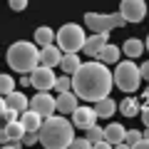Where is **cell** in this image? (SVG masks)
Returning <instances> with one entry per match:
<instances>
[{"label": "cell", "mask_w": 149, "mask_h": 149, "mask_svg": "<svg viewBox=\"0 0 149 149\" xmlns=\"http://www.w3.org/2000/svg\"><path fill=\"white\" fill-rule=\"evenodd\" d=\"M112 85H114L112 72L107 70L104 62H100L95 57H92V62H82L77 67V72L72 74V90L85 102H97L102 97H107Z\"/></svg>", "instance_id": "1"}, {"label": "cell", "mask_w": 149, "mask_h": 149, "mask_svg": "<svg viewBox=\"0 0 149 149\" xmlns=\"http://www.w3.org/2000/svg\"><path fill=\"white\" fill-rule=\"evenodd\" d=\"M74 139V124L65 117H55L47 114L42 119V127H40V144L47 149H65L72 147Z\"/></svg>", "instance_id": "2"}, {"label": "cell", "mask_w": 149, "mask_h": 149, "mask_svg": "<svg viewBox=\"0 0 149 149\" xmlns=\"http://www.w3.org/2000/svg\"><path fill=\"white\" fill-rule=\"evenodd\" d=\"M8 65L20 74H30L40 65V47H37V42H25V40L13 42L8 47Z\"/></svg>", "instance_id": "3"}, {"label": "cell", "mask_w": 149, "mask_h": 149, "mask_svg": "<svg viewBox=\"0 0 149 149\" xmlns=\"http://www.w3.org/2000/svg\"><path fill=\"white\" fill-rule=\"evenodd\" d=\"M114 85L122 92H137L139 82H142V74H139V67L134 65V60H124V62H117V70H114Z\"/></svg>", "instance_id": "4"}, {"label": "cell", "mask_w": 149, "mask_h": 149, "mask_svg": "<svg viewBox=\"0 0 149 149\" xmlns=\"http://www.w3.org/2000/svg\"><path fill=\"white\" fill-rule=\"evenodd\" d=\"M57 47L62 52H80L82 45H85V30L74 22H67L57 30Z\"/></svg>", "instance_id": "5"}, {"label": "cell", "mask_w": 149, "mask_h": 149, "mask_svg": "<svg viewBox=\"0 0 149 149\" xmlns=\"http://www.w3.org/2000/svg\"><path fill=\"white\" fill-rule=\"evenodd\" d=\"M85 25L90 27L92 32H109V30H114V27H122V25H127V20H124V15H122V13H117V15L87 13V15H85Z\"/></svg>", "instance_id": "6"}, {"label": "cell", "mask_w": 149, "mask_h": 149, "mask_svg": "<svg viewBox=\"0 0 149 149\" xmlns=\"http://www.w3.org/2000/svg\"><path fill=\"white\" fill-rule=\"evenodd\" d=\"M55 67H45V65H37L35 70L30 72V85L35 87L37 92L40 90H52L55 87Z\"/></svg>", "instance_id": "7"}, {"label": "cell", "mask_w": 149, "mask_h": 149, "mask_svg": "<svg viewBox=\"0 0 149 149\" xmlns=\"http://www.w3.org/2000/svg\"><path fill=\"white\" fill-rule=\"evenodd\" d=\"M119 13L124 15L127 22H142L147 17V3L144 0H122Z\"/></svg>", "instance_id": "8"}, {"label": "cell", "mask_w": 149, "mask_h": 149, "mask_svg": "<svg viewBox=\"0 0 149 149\" xmlns=\"http://www.w3.org/2000/svg\"><path fill=\"white\" fill-rule=\"evenodd\" d=\"M30 109H35L37 114L47 117V114H52V112H55V97L47 95V90H40V95H35L30 100Z\"/></svg>", "instance_id": "9"}, {"label": "cell", "mask_w": 149, "mask_h": 149, "mask_svg": "<svg viewBox=\"0 0 149 149\" xmlns=\"http://www.w3.org/2000/svg\"><path fill=\"white\" fill-rule=\"evenodd\" d=\"M72 124L77 129H87L92 124H97V114H95V107H74L72 112Z\"/></svg>", "instance_id": "10"}, {"label": "cell", "mask_w": 149, "mask_h": 149, "mask_svg": "<svg viewBox=\"0 0 149 149\" xmlns=\"http://www.w3.org/2000/svg\"><path fill=\"white\" fill-rule=\"evenodd\" d=\"M62 50L55 47V42L45 45V47H40V65H45V67H57L60 60H62Z\"/></svg>", "instance_id": "11"}, {"label": "cell", "mask_w": 149, "mask_h": 149, "mask_svg": "<svg viewBox=\"0 0 149 149\" xmlns=\"http://www.w3.org/2000/svg\"><path fill=\"white\" fill-rule=\"evenodd\" d=\"M74 107H77V95H74L72 90L67 92H60V97L55 100V109L62 112V114H72Z\"/></svg>", "instance_id": "12"}, {"label": "cell", "mask_w": 149, "mask_h": 149, "mask_svg": "<svg viewBox=\"0 0 149 149\" xmlns=\"http://www.w3.org/2000/svg\"><path fill=\"white\" fill-rule=\"evenodd\" d=\"M42 114H37L35 109H30L27 107L25 112H20V122L22 127H25V132H40V127H42Z\"/></svg>", "instance_id": "13"}, {"label": "cell", "mask_w": 149, "mask_h": 149, "mask_svg": "<svg viewBox=\"0 0 149 149\" xmlns=\"http://www.w3.org/2000/svg\"><path fill=\"white\" fill-rule=\"evenodd\" d=\"M107 42V32H95V35L85 37V45H82V52L90 55V57H95L97 52L102 50V45Z\"/></svg>", "instance_id": "14"}, {"label": "cell", "mask_w": 149, "mask_h": 149, "mask_svg": "<svg viewBox=\"0 0 149 149\" xmlns=\"http://www.w3.org/2000/svg\"><path fill=\"white\" fill-rule=\"evenodd\" d=\"M119 57H122V50H119L117 45H109V42H104L102 50L95 55V60H100V62H104V65H117Z\"/></svg>", "instance_id": "15"}, {"label": "cell", "mask_w": 149, "mask_h": 149, "mask_svg": "<svg viewBox=\"0 0 149 149\" xmlns=\"http://www.w3.org/2000/svg\"><path fill=\"white\" fill-rule=\"evenodd\" d=\"M124 134H127V129H124L119 122L109 124V127L104 129V139L112 144V147H124Z\"/></svg>", "instance_id": "16"}, {"label": "cell", "mask_w": 149, "mask_h": 149, "mask_svg": "<svg viewBox=\"0 0 149 149\" xmlns=\"http://www.w3.org/2000/svg\"><path fill=\"white\" fill-rule=\"evenodd\" d=\"M114 109H117V102L109 100V97H102V100L95 102V114H97V119H109L112 114H114Z\"/></svg>", "instance_id": "17"}, {"label": "cell", "mask_w": 149, "mask_h": 149, "mask_svg": "<svg viewBox=\"0 0 149 149\" xmlns=\"http://www.w3.org/2000/svg\"><path fill=\"white\" fill-rule=\"evenodd\" d=\"M5 104L10 107V109H15V112H25L27 107H30V100H27L22 92H15V90H13L10 95H5Z\"/></svg>", "instance_id": "18"}, {"label": "cell", "mask_w": 149, "mask_h": 149, "mask_svg": "<svg viewBox=\"0 0 149 149\" xmlns=\"http://www.w3.org/2000/svg\"><path fill=\"white\" fill-rule=\"evenodd\" d=\"M82 62H80V55H77V52H65L62 60H60V67H62L65 74H74Z\"/></svg>", "instance_id": "19"}, {"label": "cell", "mask_w": 149, "mask_h": 149, "mask_svg": "<svg viewBox=\"0 0 149 149\" xmlns=\"http://www.w3.org/2000/svg\"><path fill=\"white\" fill-rule=\"evenodd\" d=\"M144 52V42L142 40H137V37H129L127 42L122 45V55H127V57H139V55Z\"/></svg>", "instance_id": "20"}, {"label": "cell", "mask_w": 149, "mask_h": 149, "mask_svg": "<svg viewBox=\"0 0 149 149\" xmlns=\"http://www.w3.org/2000/svg\"><path fill=\"white\" fill-rule=\"evenodd\" d=\"M117 109L122 112L124 117H137V114H139V109H142V107H139V102L134 100V97H124V100H122V102H119V104H117Z\"/></svg>", "instance_id": "21"}, {"label": "cell", "mask_w": 149, "mask_h": 149, "mask_svg": "<svg viewBox=\"0 0 149 149\" xmlns=\"http://www.w3.org/2000/svg\"><path fill=\"white\" fill-rule=\"evenodd\" d=\"M35 42L40 45V47H45V45H50V42H55V32L50 30V27H37L35 30Z\"/></svg>", "instance_id": "22"}, {"label": "cell", "mask_w": 149, "mask_h": 149, "mask_svg": "<svg viewBox=\"0 0 149 149\" xmlns=\"http://www.w3.org/2000/svg\"><path fill=\"white\" fill-rule=\"evenodd\" d=\"M5 129H8V137H10V139H20V142H22L25 127H22L20 119H15V122H8V124H5Z\"/></svg>", "instance_id": "23"}, {"label": "cell", "mask_w": 149, "mask_h": 149, "mask_svg": "<svg viewBox=\"0 0 149 149\" xmlns=\"http://www.w3.org/2000/svg\"><path fill=\"white\" fill-rule=\"evenodd\" d=\"M55 92H67V90H72V77H70V74H62V77H57V80H55V87H52Z\"/></svg>", "instance_id": "24"}, {"label": "cell", "mask_w": 149, "mask_h": 149, "mask_svg": "<svg viewBox=\"0 0 149 149\" xmlns=\"http://www.w3.org/2000/svg\"><path fill=\"white\" fill-rule=\"evenodd\" d=\"M13 90H15V80H13L10 74H0V95L5 97V95H10Z\"/></svg>", "instance_id": "25"}, {"label": "cell", "mask_w": 149, "mask_h": 149, "mask_svg": "<svg viewBox=\"0 0 149 149\" xmlns=\"http://www.w3.org/2000/svg\"><path fill=\"white\" fill-rule=\"evenodd\" d=\"M85 132H87V139H90L92 144H95V142H100V139H104V129H100L97 124H92V127H87Z\"/></svg>", "instance_id": "26"}, {"label": "cell", "mask_w": 149, "mask_h": 149, "mask_svg": "<svg viewBox=\"0 0 149 149\" xmlns=\"http://www.w3.org/2000/svg\"><path fill=\"white\" fill-rule=\"evenodd\" d=\"M139 139H142V132H137V129H127V134H124V147H134Z\"/></svg>", "instance_id": "27"}, {"label": "cell", "mask_w": 149, "mask_h": 149, "mask_svg": "<svg viewBox=\"0 0 149 149\" xmlns=\"http://www.w3.org/2000/svg\"><path fill=\"white\" fill-rule=\"evenodd\" d=\"M35 142H40V132H25L22 134V144L25 147H32Z\"/></svg>", "instance_id": "28"}, {"label": "cell", "mask_w": 149, "mask_h": 149, "mask_svg": "<svg viewBox=\"0 0 149 149\" xmlns=\"http://www.w3.org/2000/svg\"><path fill=\"white\" fill-rule=\"evenodd\" d=\"M0 119H5V124H8V122H15V119H20V112L5 107V112H3V117H0Z\"/></svg>", "instance_id": "29"}, {"label": "cell", "mask_w": 149, "mask_h": 149, "mask_svg": "<svg viewBox=\"0 0 149 149\" xmlns=\"http://www.w3.org/2000/svg\"><path fill=\"white\" fill-rule=\"evenodd\" d=\"M8 5H10L13 10L20 13V10H25V8H27V0H8Z\"/></svg>", "instance_id": "30"}, {"label": "cell", "mask_w": 149, "mask_h": 149, "mask_svg": "<svg viewBox=\"0 0 149 149\" xmlns=\"http://www.w3.org/2000/svg\"><path fill=\"white\" fill-rule=\"evenodd\" d=\"M72 147H77V149H82V147H92V142L87 137H80V139H72Z\"/></svg>", "instance_id": "31"}, {"label": "cell", "mask_w": 149, "mask_h": 149, "mask_svg": "<svg viewBox=\"0 0 149 149\" xmlns=\"http://www.w3.org/2000/svg\"><path fill=\"white\" fill-rule=\"evenodd\" d=\"M139 74H142V80H149V60L139 65Z\"/></svg>", "instance_id": "32"}, {"label": "cell", "mask_w": 149, "mask_h": 149, "mask_svg": "<svg viewBox=\"0 0 149 149\" xmlns=\"http://www.w3.org/2000/svg\"><path fill=\"white\" fill-rule=\"evenodd\" d=\"M139 117H142V122L149 127V104H144L142 109H139Z\"/></svg>", "instance_id": "33"}, {"label": "cell", "mask_w": 149, "mask_h": 149, "mask_svg": "<svg viewBox=\"0 0 149 149\" xmlns=\"http://www.w3.org/2000/svg\"><path fill=\"white\" fill-rule=\"evenodd\" d=\"M8 139H10V137H8V129L3 127V129H0V144H8Z\"/></svg>", "instance_id": "34"}, {"label": "cell", "mask_w": 149, "mask_h": 149, "mask_svg": "<svg viewBox=\"0 0 149 149\" xmlns=\"http://www.w3.org/2000/svg\"><path fill=\"white\" fill-rule=\"evenodd\" d=\"M5 107H8V104H5V97L0 95V117H3V112H5Z\"/></svg>", "instance_id": "35"}, {"label": "cell", "mask_w": 149, "mask_h": 149, "mask_svg": "<svg viewBox=\"0 0 149 149\" xmlns=\"http://www.w3.org/2000/svg\"><path fill=\"white\" fill-rule=\"evenodd\" d=\"M20 85H22V87L30 85V77H27V74H22V77H20Z\"/></svg>", "instance_id": "36"}, {"label": "cell", "mask_w": 149, "mask_h": 149, "mask_svg": "<svg viewBox=\"0 0 149 149\" xmlns=\"http://www.w3.org/2000/svg\"><path fill=\"white\" fill-rule=\"evenodd\" d=\"M142 137H144V139H149V127H147V132H142Z\"/></svg>", "instance_id": "37"}, {"label": "cell", "mask_w": 149, "mask_h": 149, "mask_svg": "<svg viewBox=\"0 0 149 149\" xmlns=\"http://www.w3.org/2000/svg\"><path fill=\"white\" fill-rule=\"evenodd\" d=\"M144 47H147V50H149V37H147V42H144Z\"/></svg>", "instance_id": "38"}, {"label": "cell", "mask_w": 149, "mask_h": 149, "mask_svg": "<svg viewBox=\"0 0 149 149\" xmlns=\"http://www.w3.org/2000/svg\"><path fill=\"white\" fill-rule=\"evenodd\" d=\"M147 17H149V10H147Z\"/></svg>", "instance_id": "39"}]
</instances>
